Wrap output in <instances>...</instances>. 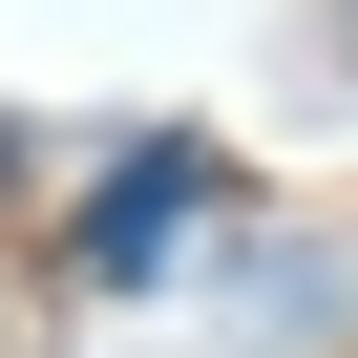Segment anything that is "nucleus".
<instances>
[{
	"mask_svg": "<svg viewBox=\"0 0 358 358\" xmlns=\"http://www.w3.org/2000/svg\"><path fill=\"white\" fill-rule=\"evenodd\" d=\"M211 190H232L211 148H127L106 190H85V274H169V253L211 232Z\"/></svg>",
	"mask_w": 358,
	"mask_h": 358,
	"instance_id": "nucleus-1",
	"label": "nucleus"
}]
</instances>
